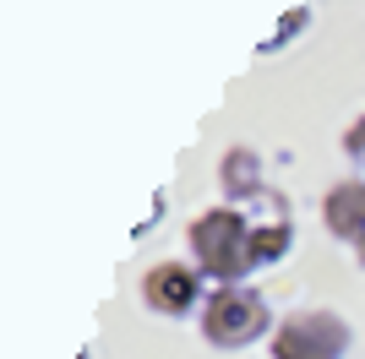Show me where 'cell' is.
<instances>
[{"label":"cell","instance_id":"8","mask_svg":"<svg viewBox=\"0 0 365 359\" xmlns=\"http://www.w3.org/2000/svg\"><path fill=\"white\" fill-rule=\"evenodd\" d=\"M300 28H311V11H305V6H294L289 16H284V28H278V38H267V44H262V55H273V49H284L294 38V33Z\"/></svg>","mask_w":365,"mask_h":359},{"label":"cell","instance_id":"9","mask_svg":"<svg viewBox=\"0 0 365 359\" xmlns=\"http://www.w3.org/2000/svg\"><path fill=\"white\" fill-rule=\"evenodd\" d=\"M344 152L365 164V115H354L349 125H344Z\"/></svg>","mask_w":365,"mask_h":359},{"label":"cell","instance_id":"6","mask_svg":"<svg viewBox=\"0 0 365 359\" xmlns=\"http://www.w3.org/2000/svg\"><path fill=\"white\" fill-rule=\"evenodd\" d=\"M322 229L338 239V245H354L365 251V180H333L327 196H322Z\"/></svg>","mask_w":365,"mask_h":359},{"label":"cell","instance_id":"7","mask_svg":"<svg viewBox=\"0 0 365 359\" xmlns=\"http://www.w3.org/2000/svg\"><path fill=\"white\" fill-rule=\"evenodd\" d=\"M218 191H224V202H235V207L257 202V196L267 191V169H262V152H257V147H245V142H235V147L218 158Z\"/></svg>","mask_w":365,"mask_h":359},{"label":"cell","instance_id":"10","mask_svg":"<svg viewBox=\"0 0 365 359\" xmlns=\"http://www.w3.org/2000/svg\"><path fill=\"white\" fill-rule=\"evenodd\" d=\"M354 256H360V267H365V251H354Z\"/></svg>","mask_w":365,"mask_h":359},{"label":"cell","instance_id":"4","mask_svg":"<svg viewBox=\"0 0 365 359\" xmlns=\"http://www.w3.org/2000/svg\"><path fill=\"white\" fill-rule=\"evenodd\" d=\"M137 294H142V305H148L153 316H164V321H180V316H202L207 278H202V267L191 261V256H185V261L164 256V261H153V267L142 272Z\"/></svg>","mask_w":365,"mask_h":359},{"label":"cell","instance_id":"5","mask_svg":"<svg viewBox=\"0 0 365 359\" xmlns=\"http://www.w3.org/2000/svg\"><path fill=\"white\" fill-rule=\"evenodd\" d=\"M289 251H294V218L278 191H262L257 212H251V272H273L278 261H289Z\"/></svg>","mask_w":365,"mask_h":359},{"label":"cell","instance_id":"3","mask_svg":"<svg viewBox=\"0 0 365 359\" xmlns=\"http://www.w3.org/2000/svg\"><path fill=\"white\" fill-rule=\"evenodd\" d=\"M354 348V327L349 316L327 311V305H305V311L278 316L267 354L273 359H344Z\"/></svg>","mask_w":365,"mask_h":359},{"label":"cell","instance_id":"1","mask_svg":"<svg viewBox=\"0 0 365 359\" xmlns=\"http://www.w3.org/2000/svg\"><path fill=\"white\" fill-rule=\"evenodd\" d=\"M185 251L202 267L207 283H245L251 278V212L235 207V202H218V207L197 212L185 224Z\"/></svg>","mask_w":365,"mask_h":359},{"label":"cell","instance_id":"2","mask_svg":"<svg viewBox=\"0 0 365 359\" xmlns=\"http://www.w3.org/2000/svg\"><path fill=\"white\" fill-rule=\"evenodd\" d=\"M273 327H278L273 305H267L262 288H251V283H218V288H207L202 316H197L202 343L218 348V354H240V348L267 343Z\"/></svg>","mask_w":365,"mask_h":359}]
</instances>
